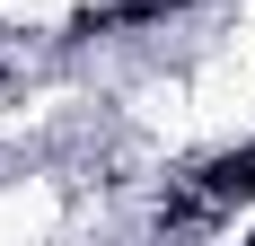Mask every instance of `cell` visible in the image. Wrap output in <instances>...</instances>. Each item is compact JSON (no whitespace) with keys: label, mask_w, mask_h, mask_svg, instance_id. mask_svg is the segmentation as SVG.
Here are the masks:
<instances>
[{"label":"cell","mask_w":255,"mask_h":246,"mask_svg":"<svg viewBox=\"0 0 255 246\" xmlns=\"http://www.w3.org/2000/svg\"><path fill=\"white\" fill-rule=\"evenodd\" d=\"M203 194H211V202H255V149L211 158V167H203Z\"/></svg>","instance_id":"obj_1"}]
</instances>
